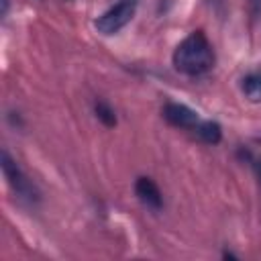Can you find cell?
<instances>
[{"label":"cell","instance_id":"obj_4","mask_svg":"<svg viewBox=\"0 0 261 261\" xmlns=\"http://www.w3.org/2000/svg\"><path fill=\"white\" fill-rule=\"evenodd\" d=\"M163 116L169 124L173 126H179V128H196L200 118H198V112H194L192 108H188L186 104H179V102H169L165 104L163 108Z\"/></svg>","mask_w":261,"mask_h":261},{"label":"cell","instance_id":"obj_8","mask_svg":"<svg viewBox=\"0 0 261 261\" xmlns=\"http://www.w3.org/2000/svg\"><path fill=\"white\" fill-rule=\"evenodd\" d=\"M96 116L104 122V124H108V126H112L114 122H116V116H114V110L106 104V102H96Z\"/></svg>","mask_w":261,"mask_h":261},{"label":"cell","instance_id":"obj_9","mask_svg":"<svg viewBox=\"0 0 261 261\" xmlns=\"http://www.w3.org/2000/svg\"><path fill=\"white\" fill-rule=\"evenodd\" d=\"M259 175H261V161H259Z\"/></svg>","mask_w":261,"mask_h":261},{"label":"cell","instance_id":"obj_7","mask_svg":"<svg viewBox=\"0 0 261 261\" xmlns=\"http://www.w3.org/2000/svg\"><path fill=\"white\" fill-rule=\"evenodd\" d=\"M194 130L198 133V137H200L202 141H206V143H210V145H216V143L220 141V137H222L220 124L214 122V120H200Z\"/></svg>","mask_w":261,"mask_h":261},{"label":"cell","instance_id":"obj_2","mask_svg":"<svg viewBox=\"0 0 261 261\" xmlns=\"http://www.w3.org/2000/svg\"><path fill=\"white\" fill-rule=\"evenodd\" d=\"M137 10V0H118L114 6H110L106 12H102L96 20V29L102 35H114L122 27L130 22Z\"/></svg>","mask_w":261,"mask_h":261},{"label":"cell","instance_id":"obj_3","mask_svg":"<svg viewBox=\"0 0 261 261\" xmlns=\"http://www.w3.org/2000/svg\"><path fill=\"white\" fill-rule=\"evenodd\" d=\"M2 171H4V177L8 179L10 188L20 198H27V200H33L35 198V188L31 186V181L24 177V173L20 171V167L10 159V155L6 151H2Z\"/></svg>","mask_w":261,"mask_h":261},{"label":"cell","instance_id":"obj_5","mask_svg":"<svg viewBox=\"0 0 261 261\" xmlns=\"http://www.w3.org/2000/svg\"><path fill=\"white\" fill-rule=\"evenodd\" d=\"M135 194L139 196V200H141L147 208L159 210L161 204H163V196H161L157 184H155L151 177H139L137 184H135Z\"/></svg>","mask_w":261,"mask_h":261},{"label":"cell","instance_id":"obj_6","mask_svg":"<svg viewBox=\"0 0 261 261\" xmlns=\"http://www.w3.org/2000/svg\"><path fill=\"white\" fill-rule=\"evenodd\" d=\"M241 90L251 102H261V71H253V73L245 75Z\"/></svg>","mask_w":261,"mask_h":261},{"label":"cell","instance_id":"obj_1","mask_svg":"<svg viewBox=\"0 0 261 261\" xmlns=\"http://www.w3.org/2000/svg\"><path fill=\"white\" fill-rule=\"evenodd\" d=\"M214 65V49L204 33L196 31L188 35L173 51V67L190 77L204 75Z\"/></svg>","mask_w":261,"mask_h":261}]
</instances>
